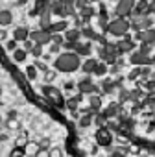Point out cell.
<instances>
[{"label": "cell", "mask_w": 155, "mask_h": 157, "mask_svg": "<svg viewBox=\"0 0 155 157\" xmlns=\"http://www.w3.org/2000/svg\"><path fill=\"white\" fill-rule=\"evenodd\" d=\"M149 2H151V0H149Z\"/></svg>", "instance_id": "obj_49"}, {"label": "cell", "mask_w": 155, "mask_h": 157, "mask_svg": "<svg viewBox=\"0 0 155 157\" xmlns=\"http://www.w3.org/2000/svg\"><path fill=\"white\" fill-rule=\"evenodd\" d=\"M68 105H70V107H76V105H78V98H72V100L68 102Z\"/></svg>", "instance_id": "obj_39"}, {"label": "cell", "mask_w": 155, "mask_h": 157, "mask_svg": "<svg viewBox=\"0 0 155 157\" xmlns=\"http://www.w3.org/2000/svg\"><path fill=\"white\" fill-rule=\"evenodd\" d=\"M48 10L52 11V15H57V17H68L66 15V8H65V2H61V0H52V2L48 4Z\"/></svg>", "instance_id": "obj_8"}, {"label": "cell", "mask_w": 155, "mask_h": 157, "mask_svg": "<svg viewBox=\"0 0 155 157\" xmlns=\"http://www.w3.org/2000/svg\"><path fill=\"white\" fill-rule=\"evenodd\" d=\"M129 30H131V21L126 17H115L107 26V33H111L115 37H124V35H127Z\"/></svg>", "instance_id": "obj_2"}, {"label": "cell", "mask_w": 155, "mask_h": 157, "mask_svg": "<svg viewBox=\"0 0 155 157\" xmlns=\"http://www.w3.org/2000/svg\"><path fill=\"white\" fill-rule=\"evenodd\" d=\"M129 61H131L133 65H137V67L153 65V61H151V56H146V54H142L140 50H138V52H133V54L129 56Z\"/></svg>", "instance_id": "obj_7"}, {"label": "cell", "mask_w": 155, "mask_h": 157, "mask_svg": "<svg viewBox=\"0 0 155 157\" xmlns=\"http://www.w3.org/2000/svg\"><path fill=\"white\" fill-rule=\"evenodd\" d=\"M78 87H80V91H81V93H85V94H94V93L98 91V87L93 83V80H91L89 76H87V78H83V80H80Z\"/></svg>", "instance_id": "obj_9"}, {"label": "cell", "mask_w": 155, "mask_h": 157, "mask_svg": "<svg viewBox=\"0 0 155 157\" xmlns=\"http://www.w3.org/2000/svg\"><path fill=\"white\" fill-rule=\"evenodd\" d=\"M61 2H66V0H61Z\"/></svg>", "instance_id": "obj_47"}, {"label": "cell", "mask_w": 155, "mask_h": 157, "mask_svg": "<svg viewBox=\"0 0 155 157\" xmlns=\"http://www.w3.org/2000/svg\"><path fill=\"white\" fill-rule=\"evenodd\" d=\"M83 35H81V28H68L65 32V39L66 41H72V43H78Z\"/></svg>", "instance_id": "obj_13"}, {"label": "cell", "mask_w": 155, "mask_h": 157, "mask_svg": "<svg viewBox=\"0 0 155 157\" xmlns=\"http://www.w3.org/2000/svg\"><path fill=\"white\" fill-rule=\"evenodd\" d=\"M2 39H6V32H0V41Z\"/></svg>", "instance_id": "obj_42"}, {"label": "cell", "mask_w": 155, "mask_h": 157, "mask_svg": "<svg viewBox=\"0 0 155 157\" xmlns=\"http://www.w3.org/2000/svg\"><path fill=\"white\" fill-rule=\"evenodd\" d=\"M135 2H137V0H135Z\"/></svg>", "instance_id": "obj_48"}, {"label": "cell", "mask_w": 155, "mask_h": 157, "mask_svg": "<svg viewBox=\"0 0 155 157\" xmlns=\"http://www.w3.org/2000/svg\"><path fill=\"white\" fill-rule=\"evenodd\" d=\"M135 41L148 43V44H153V46H155V30H153V28H148V30L137 32V33H135Z\"/></svg>", "instance_id": "obj_6"}, {"label": "cell", "mask_w": 155, "mask_h": 157, "mask_svg": "<svg viewBox=\"0 0 155 157\" xmlns=\"http://www.w3.org/2000/svg\"><path fill=\"white\" fill-rule=\"evenodd\" d=\"M81 35H83V37H87L89 41H100V33H96L89 24L81 28Z\"/></svg>", "instance_id": "obj_18"}, {"label": "cell", "mask_w": 155, "mask_h": 157, "mask_svg": "<svg viewBox=\"0 0 155 157\" xmlns=\"http://www.w3.org/2000/svg\"><path fill=\"white\" fill-rule=\"evenodd\" d=\"M116 109H118L116 105H109V109H107V117H109V115H115V113H116Z\"/></svg>", "instance_id": "obj_37"}, {"label": "cell", "mask_w": 155, "mask_h": 157, "mask_svg": "<svg viewBox=\"0 0 155 157\" xmlns=\"http://www.w3.org/2000/svg\"><path fill=\"white\" fill-rule=\"evenodd\" d=\"M96 65H98V61H96V59H87V61L81 65V68H83V72H85V74H94Z\"/></svg>", "instance_id": "obj_21"}, {"label": "cell", "mask_w": 155, "mask_h": 157, "mask_svg": "<svg viewBox=\"0 0 155 157\" xmlns=\"http://www.w3.org/2000/svg\"><path fill=\"white\" fill-rule=\"evenodd\" d=\"M94 74H96V76H104V74H107V65H105V63H98L96 68H94Z\"/></svg>", "instance_id": "obj_24"}, {"label": "cell", "mask_w": 155, "mask_h": 157, "mask_svg": "<svg viewBox=\"0 0 155 157\" xmlns=\"http://www.w3.org/2000/svg\"><path fill=\"white\" fill-rule=\"evenodd\" d=\"M74 52H76V54H80V56H91V54H93V46H91L89 41H87V43L78 41V46H76Z\"/></svg>", "instance_id": "obj_14"}, {"label": "cell", "mask_w": 155, "mask_h": 157, "mask_svg": "<svg viewBox=\"0 0 155 157\" xmlns=\"http://www.w3.org/2000/svg\"><path fill=\"white\" fill-rule=\"evenodd\" d=\"M28 76L32 78V80H33L35 76H37V70H35V67H28Z\"/></svg>", "instance_id": "obj_36"}, {"label": "cell", "mask_w": 155, "mask_h": 157, "mask_svg": "<svg viewBox=\"0 0 155 157\" xmlns=\"http://www.w3.org/2000/svg\"><path fill=\"white\" fill-rule=\"evenodd\" d=\"M102 85H104V89H105L107 93H111V91H113V87H115V83H113L111 80H105V82H104Z\"/></svg>", "instance_id": "obj_31"}, {"label": "cell", "mask_w": 155, "mask_h": 157, "mask_svg": "<svg viewBox=\"0 0 155 157\" xmlns=\"http://www.w3.org/2000/svg\"><path fill=\"white\" fill-rule=\"evenodd\" d=\"M17 43H19V41H17V39L13 37L11 41H8V44H6V48H8V50H17Z\"/></svg>", "instance_id": "obj_29"}, {"label": "cell", "mask_w": 155, "mask_h": 157, "mask_svg": "<svg viewBox=\"0 0 155 157\" xmlns=\"http://www.w3.org/2000/svg\"><path fill=\"white\" fill-rule=\"evenodd\" d=\"M52 32H48V30H44V28H39V30H35V32H30V39L33 41V43H37V44H50L52 43Z\"/></svg>", "instance_id": "obj_5"}, {"label": "cell", "mask_w": 155, "mask_h": 157, "mask_svg": "<svg viewBox=\"0 0 155 157\" xmlns=\"http://www.w3.org/2000/svg\"><path fill=\"white\" fill-rule=\"evenodd\" d=\"M151 48H153V44H148V43H140V48H138V50H140L142 54L149 56V54H151Z\"/></svg>", "instance_id": "obj_26"}, {"label": "cell", "mask_w": 155, "mask_h": 157, "mask_svg": "<svg viewBox=\"0 0 155 157\" xmlns=\"http://www.w3.org/2000/svg\"><path fill=\"white\" fill-rule=\"evenodd\" d=\"M11 21H13L11 11H8V10H0V24H2V26H8V24H11Z\"/></svg>", "instance_id": "obj_20"}, {"label": "cell", "mask_w": 155, "mask_h": 157, "mask_svg": "<svg viewBox=\"0 0 155 157\" xmlns=\"http://www.w3.org/2000/svg\"><path fill=\"white\" fill-rule=\"evenodd\" d=\"M61 46H63V44H57V43H52V44H50V52H52V54H57Z\"/></svg>", "instance_id": "obj_34"}, {"label": "cell", "mask_w": 155, "mask_h": 157, "mask_svg": "<svg viewBox=\"0 0 155 157\" xmlns=\"http://www.w3.org/2000/svg\"><path fill=\"white\" fill-rule=\"evenodd\" d=\"M116 44H118V50H120V54L133 52V48H135V37H131V35H126V37H124V39H120Z\"/></svg>", "instance_id": "obj_10"}, {"label": "cell", "mask_w": 155, "mask_h": 157, "mask_svg": "<svg viewBox=\"0 0 155 157\" xmlns=\"http://www.w3.org/2000/svg\"><path fill=\"white\" fill-rule=\"evenodd\" d=\"M32 54H33L35 57H41V56H43V44H37V43H35V46L32 48Z\"/></svg>", "instance_id": "obj_28"}, {"label": "cell", "mask_w": 155, "mask_h": 157, "mask_svg": "<svg viewBox=\"0 0 155 157\" xmlns=\"http://www.w3.org/2000/svg\"><path fill=\"white\" fill-rule=\"evenodd\" d=\"M129 21H131V30H135V32L153 28V17H151V13L149 15H131Z\"/></svg>", "instance_id": "obj_3"}, {"label": "cell", "mask_w": 155, "mask_h": 157, "mask_svg": "<svg viewBox=\"0 0 155 157\" xmlns=\"http://www.w3.org/2000/svg\"><path fill=\"white\" fill-rule=\"evenodd\" d=\"M44 2H52V0H44Z\"/></svg>", "instance_id": "obj_45"}, {"label": "cell", "mask_w": 155, "mask_h": 157, "mask_svg": "<svg viewBox=\"0 0 155 157\" xmlns=\"http://www.w3.org/2000/svg\"><path fill=\"white\" fill-rule=\"evenodd\" d=\"M113 2H118V0H113Z\"/></svg>", "instance_id": "obj_46"}, {"label": "cell", "mask_w": 155, "mask_h": 157, "mask_svg": "<svg viewBox=\"0 0 155 157\" xmlns=\"http://www.w3.org/2000/svg\"><path fill=\"white\" fill-rule=\"evenodd\" d=\"M26 153H37V144H28V148H26Z\"/></svg>", "instance_id": "obj_35"}, {"label": "cell", "mask_w": 155, "mask_h": 157, "mask_svg": "<svg viewBox=\"0 0 155 157\" xmlns=\"http://www.w3.org/2000/svg\"><path fill=\"white\" fill-rule=\"evenodd\" d=\"M149 8H151V15H155V0H151V4H149Z\"/></svg>", "instance_id": "obj_40"}, {"label": "cell", "mask_w": 155, "mask_h": 157, "mask_svg": "<svg viewBox=\"0 0 155 157\" xmlns=\"http://www.w3.org/2000/svg\"><path fill=\"white\" fill-rule=\"evenodd\" d=\"M98 2V0H89V4H96Z\"/></svg>", "instance_id": "obj_43"}, {"label": "cell", "mask_w": 155, "mask_h": 157, "mask_svg": "<svg viewBox=\"0 0 155 157\" xmlns=\"http://www.w3.org/2000/svg\"><path fill=\"white\" fill-rule=\"evenodd\" d=\"M13 37H15L19 43H24L26 39H30V32H28V28L19 26V28H15V30H13Z\"/></svg>", "instance_id": "obj_16"}, {"label": "cell", "mask_w": 155, "mask_h": 157, "mask_svg": "<svg viewBox=\"0 0 155 157\" xmlns=\"http://www.w3.org/2000/svg\"><path fill=\"white\" fill-rule=\"evenodd\" d=\"M94 15H96V10L93 8V4H87L85 8H81V10H80V17H83V19H87V21H89V19H93Z\"/></svg>", "instance_id": "obj_19"}, {"label": "cell", "mask_w": 155, "mask_h": 157, "mask_svg": "<svg viewBox=\"0 0 155 157\" xmlns=\"http://www.w3.org/2000/svg\"><path fill=\"white\" fill-rule=\"evenodd\" d=\"M149 0H137L135 2V10H133V15H149L151 13V8H149Z\"/></svg>", "instance_id": "obj_11"}, {"label": "cell", "mask_w": 155, "mask_h": 157, "mask_svg": "<svg viewBox=\"0 0 155 157\" xmlns=\"http://www.w3.org/2000/svg\"><path fill=\"white\" fill-rule=\"evenodd\" d=\"M109 19H107V11L104 10V6H102V10H100V13H98V26L104 30V32H107V26H109Z\"/></svg>", "instance_id": "obj_17"}, {"label": "cell", "mask_w": 155, "mask_h": 157, "mask_svg": "<svg viewBox=\"0 0 155 157\" xmlns=\"http://www.w3.org/2000/svg\"><path fill=\"white\" fill-rule=\"evenodd\" d=\"M48 4L50 2H44V0H35V10H33V15H41L48 10Z\"/></svg>", "instance_id": "obj_22"}, {"label": "cell", "mask_w": 155, "mask_h": 157, "mask_svg": "<svg viewBox=\"0 0 155 157\" xmlns=\"http://www.w3.org/2000/svg\"><path fill=\"white\" fill-rule=\"evenodd\" d=\"M100 142H102V144H107V142H109V135H107V131H100Z\"/></svg>", "instance_id": "obj_32"}, {"label": "cell", "mask_w": 155, "mask_h": 157, "mask_svg": "<svg viewBox=\"0 0 155 157\" xmlns=\"http://www.w3.org/2000/svg\"><path fill=\"white\" fill-rule=\"evenodd\" d=\"M37 157H50V153H46V151H39Z\"/></svg>", "instance_id": "obj_41"}, {"label": "cell", "mask_w": 155, "mask_h": 157, "mask_svg": "<svg viewBox=\"0 0 155 157\" xmlns=\"http://www.w3.org/2000/svg\"><path fill=\"white\" fill-rule=\"evenodd\" d=\"M26 56H28V52L24 50V48H17V50H13V57H15V61H24L26 59Z\"/></svg>", "instance_id": "obj_23"}, {"label": "cell", "mask_w": 155, "mask_h": 157, "mask_svg": "<svg viewBox=\"0 0 155 157\" xmlns=\"http://www.w3.org/2000/svg\"><path fill=\"white\" fill-rule=\"evenodd\" d=\"M54 67L57 70H61V72H74V70H78V68L81 67L80 54H76V52H65V54H61L55 59Z\"/></svg>", "instance_id": "obj_1"}, {"label": "cell", "mask_w": 155, "mask_h": 157, "mask_svg": "<svg viewBox=\"0 0 155 157\" xmlns=\"http://www.w3.org/2000/svg\"><path fill=\"white\" fill-rule=\"evenodd\" d=\"M133 10H135V0H118L113 13H115L116 17H126V19H129V17L133 15Z\"/></svg>", "instance_id": "obj_4"}, {"label": "cell", "mask_w": 155, "mask_h": 157, "mask_svg": "<svg viewBox=\"0 0 155 157\" xmlns=\"http://www.w3.org/2000/svg\"><path fill=\"white\" fill-rule=\"evenodd\" d=\"M89 4V0H76V8H78V11H80L81 8H85Z\"/></svg>", "instance_id": "obj_33"}, {"label": "cell", "mask_w": 155, "mask_h": 157, "mask_svg": "<svg viewBox=\"0 0 155 157\" xmlns=\"http://www.w3.org/2000/svg\"><path fill=\"white\" fill-rule=\"evenodd\" d=\"M50 26H52V11L46 10L44 13L39 15V28H44V30L50 32Z\"/></svg>", "instance_id": "obj_12"}, {"label": "cell", "mask_w": 155, "mask_h": 157, "mask_svg": "<svg viewBox=\"0 0 155 157\" xmlns=\"http://www.w3.org/2000/svg\"><path fill=\"white\" fill-rule=\"evenodd\" d=\"M66 30H68V22L65 19H61L57 22H52V26H50V32L52 33H65Z\"/></svg>", "instance_id": "obj_15"}, {"label": "cell", "mask_w": 155, "mask_h": 157, "mask_svg": "<svg viewBox=\"0 0 155 157\" xmlns=\"http://www.w3.org/2000/svg\"><path fill=\"white\" fill-rule=\"evenodd\" d=\"M151 61H153V65H155V54H153V56H151Z\"/></svg>", "instance_id": "obj_44"}, {"label": "cell", "mask_w": 155, "mask_h": 157, "mask_svg": "<svg viewBox=\"0 0 155 157\" xmlns=\"http://www.w3.org/2000/svg\"><path fill=\"white\" fill-rule=\"evenodd\" d=\"M100 105H102V100H100V96H91V107L96 111V109H100Z\"/></svg>", "instance_id": "obj_25"}, {"label": "cell", "mask_w": 155, "mask_h": 157, "mask_svg": "<svg viewBox=\"0 0 155 157\" xmlns=\"http://www.w3.org/2000/svg\"><path fill=\"white\" fill-rule=\"evenodd\" d=\"M66 39H65V35H61V33H54L52 35V43H57V44H63Z\"/></svg>", "instance_id": "obj_27"}, {"label": "cell", "mask_w": 155, "mask_h": 157, "mask_svg": "<svg viewBox=\"0 0 155 157\" xmlns=\"http://www.w3.org/2000/svg\"><path fill=\"white\" fill-rule=\"evenodd\" d=\"M33 46H35V43H33L32 39H26V41H24V50H26V52H32Z\"/></svg>", "instance_id": "obj_30"}, {"label": "cell", "mask_w": 155, "mask_h": 157, "mask_svg": "<svg viewBox=\"0 0 155 157\" xmlns=\"http://www.w3.org/2000/svg\"><path fill=\"white\" fill-rule=\"evenodd\" d=\"M50 157H61V151L59 150H52L50 151Z\"/></svg>", "instance_id": "obj_38"}]
</instances>
